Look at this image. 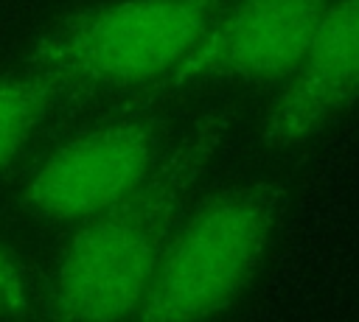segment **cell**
I'll list each match as a JSON object with an SVG mask.
<instances>
[{
  "label": "cell",
  "mask_w": 359,
  "mask_h": 322,
  "mask_svg": "<svg viewBox=\"0 0 359 322\" xmlns=\"http://www.w3.org/2000/svg\"><path fill=\"white\" fill-rule=\"evenodd\" d=\"M224 132V115L208 112L165 148L132 196L79 224L53 274V308L62 322H132Z\"/></svg>",
  "instance_id": "1"
},
{
  "label": "cell",
  "mask_w": 359,
  "mask_h": 322,
  "mask_svg": "<svg viewBox=\"0 0 359 322\" xmlns=\"http://www.w3.org/2000/svg\"><path fill=\"white\" fill-rule=\"evenodd\" d=\"M286 202L278 179L222 188L174 227L132 322H210L261 269Z\"/></svg>",
  "instance_id": "2"
},
{
  "label": "cell",
  "mask_w": 359,
  "mask_h": 322,
  "mask_svg": "<svg viewBox=\"0 0 359 322\" xmlns=\"http://www.w3.org/2000/svg\"><path fill=\"white\" fill-rule=\"evenodd\" d=\"M233 0H107L53 25L28 70L59 92L165 84Z\"/></svg>",
  "instance_id": "3"
},
{
  "label": "cell",
  "mask_w": 359,
  "mask_h": 322,
  "mask_svg": "<svg viewBox=\"0 0 359 322\" xmlns=\"http://www.w3.org/2000/svg\"><path fill=\"white\" fill-rule=\"evenodd\" d=\"M165 154L157 115H123L67 137L31 176L22 202L42 221L81 224L132 196Z\"/></svg>",
  "instance_id": "4"
},
{
  "label": "cell",
  "mask_w": 359,
  "mask_h": 322,
  "mask_svg": "<svg viewBox=\"0 0 359 322\" xmlns=\"http://www.w3.org/2000/svg\"><path fill=\"white\" fill-rule=\"evenodd\" d=\"M328 3L233 0L163 87L177 92L213 81H283L306 53Z\"/></svg>",
  "instance_id": "5"
},
{
  "label": "cell",
  "mask_w": 359,
  "mask_h": 322,
  "mask_svg": "<svg viewBox=\"0 0 359 322\" xmlns=\"http://www.w3.org/2000/svg\"><path fill=\"white\" fill-rule=\"evenodd\" d=\"M359 101V0H331L306 53L280 81L258 137L266 148H297Z\"/></svg>",
  "instance_id": "6"
},
{
  "label": "cell",
  "mask_w": 359,
  "mask_h": 322,
  "mask_svg": "<svg viewBox=\"0 0 359 322\" xmlns=\"http://www.w3.org/2000/svg\"><path fill=\"white\" fill-rule=\"evenodd\" d=\"M59 90L34 70L0 76V171L8 168L45 123Z\"/></svg>",
  "instance_id": "7"
},
{
  "label": "cell",
  "mask_w": 359,
  "mask_h": 322,
  "mask_svg": "<svg viewBox=\"0 0 359 322\" xmlns=\"http://www.w3.org/2000/svg\"><path fill=\"white\" fill-rule=\"evenodd\" d=\"M28 311H31L28 283H25L17 260L0 244V316L17 319V316H25Z\"/></svg>",
  "instance_id": "8"
}]
</instances>
